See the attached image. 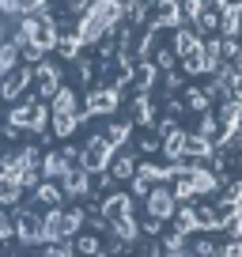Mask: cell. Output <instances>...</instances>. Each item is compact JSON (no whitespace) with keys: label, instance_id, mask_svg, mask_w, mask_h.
<instances>
[{"label":"cell","instance_id":"1","mask_svg":"<svg viewBox=\"0 0 242 257\" xmlns=\"http://www.w3.org/2000/svg\"><path fill=\"white\" fill-rule=\"evenodd\" d=\"M0 257H242V0H0Z\"/></svg>","mask_w":242,"mask_h":257}]
</instances>
